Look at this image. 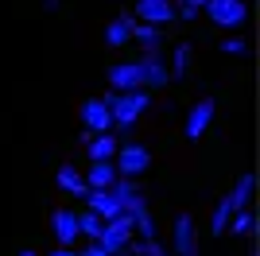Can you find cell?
Wrapping results in <instances>:
<instances>
[{"label": "cell", "mask_w": 260, "mask_h": 256, "mask_svg": "<svg viewBox=\"0 0 260 256\" xmlns=\"http://www.w3.org/2000/svg\"><path fill=\"white\" fill-rule=\"evenodd\" d=\"M105 105H109V117H113V128L128 132L136 128V120L152 109V89H124V93H105Z\"/></svg>", "instance_id": "1"}, {"label": "cell", "mask_w": 260, "mask_h": 256, "mask_svg": "<svg viewBox=\"0 0 260 256\" xmlns=\"http://www.w3.org/2000/svg\"><path fill=\"white\" fill-rule=\"evenodd\" d=\"M202 12H206L210 20H214V27H221V31H237V27H245V20H249V4H245V0H206Z\"/></svg>", "instance_id": "2"}, {"label": "cell", "mask_w": 260, "mask_h": 256, "mask_svg": "<svg viewBox=\"0 0 260 256\" xmlns=\"http://www.w3.org/2000/svg\"><path fill=\"white\" fill-rule=\"evenodd\" d=\"M113 167H117L120 179H140L144 171L152 167V151L144 144H120L117 155H113Z\"/></svg>", "instance_id": "3"}, {"label": "cell", "mask_w": 260, "mask_h": 256, "mask_svg": "<svg viewBox=\"0 0 260 256\" xmlns=\"http://www.w3.org/2000/svg\"><path fill=\"white\" fill-rule=\"evenodd\" d=\"M128 241H132V221H128V213H117L113 221H105V229H101V237H98V245L105 248L109 256H120L124 248H128Z\"/></svg>", "instance_id": "4"}, {"label": "cell", "mask_w": 260, "mask_h": 256, "mask_svg": "<svg viewBox=\"0 0 260 256\" xmlns=\"http://www.w3.org/2000/svg\"><path fill=\"white\" fill-rule=\"evenodd\" d=\"M198 221L190 213H179L175 217V233H171V252L175 256H198Z\"/></svg>", "instance_id": "5"}, {"label": "cell", "mask_w": 260, "mask_h": 256, "mask_svg": "<svg viewBox=\"0 0 260 256\" xmlns=\"http://www.w3.org/2000/svg\"><path fill=\"white\" fill-rule=\"evenodd\" d=\"M78 117H82V124H86V136H98V132H113V117H109L105 97H89V101H82Z\"/></svg>", "instance_id": "6"}, {"label": "cell", "mask_w": 260, "mask_h": 256, "mask_svg": "<svg viewBox=\"0 0 260 256\" xmlns=\"http://www.w3.org/2000/svg\"><path fill=\"white\" fill-rule=\"evenodd\" d=\"M140 78H144V89H163V85L171 82V70H167V58L159 51H144L140 58Z\"/></svg>", "instance_id": "7"}, {"label": "cell", "mask_w": 260, "mask_h": 256, "mask_svg": "<svg viewBox=\"0 0 260 256\" xmlns=\"http://www.w3.org/2000/svg\"><path fill=\"white\" fill-rule=\"evenodd\" d=\"M214 113H217V105H214V97H202V101H194L190 105V113H186V136L190 140H198V136H206L210 128H214Z\"/></svg>", "instance_id": "8"}, {"label": "cell", "mask_w": 260, "mask_h": 256, "mask_svg": "<svg viewBox=\"0 0 260 256\" xmlns=\"http://www.w3.org/2000/svg\"><path fill=\"white\" fill-rule=\"evenodd\" d=\"M132 20L163 27V23L175 20V4H171V0H136V16H132Z\"/></svg>", "instance_id": "9"}, {"label": "cell", "mask_w": 260, "mask_h": 256, "mask_svg": "<svg viewBox=\"0 0 260 256\" xmlns=\"http://www.w3.org/2000/svg\"><path fill=\"white\" fill-rule=\"evenodd\" d=\"M51 233H54V241H58V248H70L78 237H82L78 233V213L58 206V210L51 213Z\"/></svg>", "instance_id": "10"}, {"label": "cell", "mask_w": 260, "mask_h": 256, "mask_svg": "<svg viewBox=\"0 0 260 256\" xmlns=\"http://www.w3.org/2000/svg\"><path fill=\"white\" fill-rule=\"evenodd\" d=\"M109 89H113V93H124V89H144L140 62H117V66H109Z\"/></svg>", "instance_id": "11"}, {"label": "cell", "mask_w": 260, "mask_h": 256, "mask_svg": "<svg viewBox=\"0 0 260 256\" xmlns=\"http://www.w3.org/2000/svg\"><path fill=\"white\" fill-rule=\"evenodd\" d=\"M54 186H58L62 194H70V198H86L89 194L86 179H82V171H78L74 163H62V167L54 171Z\"/></svg>", "instance_id": "12"}, {"label": "cell", "mask_w": 260, "mask_h": 256, "mask_svg": "<svg viewBox=\"0 0 260 256\" xmlns=\"http://www.w3.org/2000/svg\"><path fill=\"white\" fill-rule=\"evenodd\" d=\"M82 144H86V155H89V163H105V159H113L117 155V136L113 132H98V136H82Z\"/></svg>", "instance_id": "13"}, {"label": "cell", "mask_w": 260, "mask_h": 256, "mask_svg": "<svg viewBox=\"0 0 260 256\" xmlns=\"http://www.w3.org/2000/svg\"><path fill=\"white\" fill-rule=\"evenodd\" d=\"M82 179H86L89 190H109V186H113V179H117V167H113V159L89 163V171H82Z\"/></svg>", "instance_id": "14"}, {"label": "cell", "mask_w": 260, "mask_h": 256, "mask_svg": "<svg viewBox=\"0 0 260 256\" xmlns=\"http://www.w3.org/2000/svg\"><path fill=\"white\" fill-rule=\"evenodd\" d=\"M252 194H256V175H252V171H245V175L237 179V186H233L225 198H229V206H233V210H249Z\"/></svg>", "instance_id": "15"}, {"label": "cell", "mask_w": 260, "mask_h": 256, "mask_svg": "<svg viewBox=\"0 0 260 256\" xmlns=\"http://www.w3.org/2000/svg\"><path fill=\"white\" fill-rule=\"evenodd\" d=\"M132 27H136L132 16H113L109 27H105V43H109V47H124V43H132Z\"/></svg>", "instance_id": "16"}, {"label": "cell", "mask_w": 260, "mask_h": 256, "mask_svg": "<svg viewBox=\"0 0 260 256\" xmlns=\"http://www.w3.org/2000/svg\"><path fill=\"white\" fill-rule=\"evenodd\" d=\"M86 210H93L98 217H105V221H113L117 213H124L117 202H113V194H109V190H89L86 194Z\"/></svg>", "instance_id": "17"}, {"label": "cell", "mask_w": 260, "mask_h": 256, "mask_svg": "<svg viewBox=\"0 0 260 256\" xmlns=\"http://www.w3.org/2000/svg\"><path fill=\"white\" fill-rule=\"evenodd\" d=\"M109 194H113V202H117L120 210H128V206L136 202L144 190L136 186V179H120V175H117V179H113V186H109Z\"/></svg>", "instance_id": "18"}, {"label": "cell", "mask_w": 260, "mask_h": 256, "mask_svg": "<svg viewBox=\"0 0 260 256\" xmlns=\"http://www.w3.org/2000/svg\"><path fill=\"white\" fill-rule=\"evenodd\" d=\"M132 43H140L144 51H159L163 47V27H155V23H136V27H132Z\"/></svg>", "instance_id": "19"}, {"label": "cell", "mask_w": 260, "mask_h": 256, "mask_svg": "<svg viewBox=\"0 0 260 256\" xmlns=\"http://www.w3.org/2000/svg\"><path fill=\"white\" fill-rule=\"evenodd\" d=\"M225 233H237V237H252L256 233V213L252 210H233V217H229Z\"/></svg>", "instance_id": "20"}, {"label": "cell", "mask_w": 260, "mask_h": 256, "mask_svg": "<svg viewBox=\"0 0 260 256\" xmlns=\"http://www.w3.org/2000/svg\"><path fill=\"white\" fill-rule=\"evenodd\" d=\"M101 229H105V217H98L93 210H82V213H78V233H82V237L98 241V237H101Z\"/></svg>", "instance_id": "21"}, {"label": "cell", "mask_w": 260, "mask_h": 256, "mask_svg": "<svg viewBox=\"0 0 260 256\" xmlns=\"http://www.w3.org/2000/svg\"><path fill=\"white\" fill-rule=\"evenodd\" d=\"M120 256H171V252H167L159 241H140V237H136V241H128V248Z\"/></svg>", "instance_id": "22"}, {"label": "cell", "mask_w": 260, "mask_h": 256, "mask_svg": "<svg viewBox=\"0 0 260 256\" xmlns=\"http://www.w3.org/2000/svg\"><path fill=\"white\" fill-rule=\"evenodd\" d=\"M167 70H171V78H183L186 70H190V47L186 43H179L171 51V62H167Z\"/></svg>", "instance_id": "23"}, {"label": "cell", "mask_w": 260, "mask_h": 256, "mask_svg": "<svg viewBox=\"0 0 260 256\" xmlns=\"http://www.w3.org/2000/svg\"><path fill=\"white\" fill-rule=\"evenodd\" d=\"M229 217H233V206H229V198H221V202L214 206V217H210V229H214V237H217V233H225Z\"/></svg>", "instance_id": "24"}, {"label": "cell", "mask_w": 260, "mask_h": 256, "mask_svg": "<svg viewBox=\"0 0 260 256\" xmlns=\"http://www.w3.org/2000/svg\"><path fill=\"white\" fill-rule=\"evenodd\" d=\"M171 4H175V16H179V20H194L206 0H171Z\"/></svg>", "instance_id": "25"}, {"label": "cell", "mask_w": 260, "mask_h": 256, "mask_svg": "<svg viewBox=\"0 0 260 256\" xmlns=\"http://www.w3.org/2000/svg\"><path fill=\"white\" fill-rule=\"evenodd\" d=\"M221 51H225V54H249V43L237 39V35H229V39L221 43Z\"/></svg>", "instance_id": "26"}, {"label": "cell", "mask_w": 260, "mask_h": 256, "mask_svg": "<svg viewBox=\"0 0 260 256\" xmlns=\"http://www.w3.org/2000/svg\"><path fill=\"white\" fill-rule=\"evenodd\" d=\"M78 256H109V252L98 245V241H89V248H86V252H78Z\"/></svg>", "instance_id": "27"}, {"label": "cell", "mask_w": 260, "mask_h": 256, "mask_svg": "<svg viewBox=\"0 0 260 256\" xmlns=\"http://www.w3.org/2000/svg\"><path fill=\"white\" fill-rule=\"evenodd\" d=\"M43 8L47 12H58V8H62V0H43Z\"/></svg>", "instance_id": "28"}, {"label": "cell", "mask_w": 260, "mask_h": 256, "mask_svg": "<svg viewBox=\"0 0 260 256\" xmlns=\"http://www.w3.org/2000/svg\"><path fill=\"white\" fill-rule=\"evenodd\" d=\"M47 256H78L74 248H54V252H47Z\"/></svg>", "instance_id": "29"}, {"label": "cell", "mask_w": 260, "mask_h": 256, "mask_svg": "<svg viewBox=\"0 0 260 256\" xmlns=\"http://www.w3.org/2000/svg\"><path fill=\"white\" fill-rule=\"evenodd\" d=\"M20 256H39V252H31V248H23V252H20Z\"/></svg>", "instance_id": "30"}]
</instances>
